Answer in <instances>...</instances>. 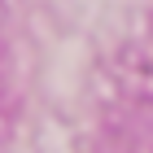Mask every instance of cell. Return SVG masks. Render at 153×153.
I'll return each instance as SVG.
<instances>
[]
</instances>
